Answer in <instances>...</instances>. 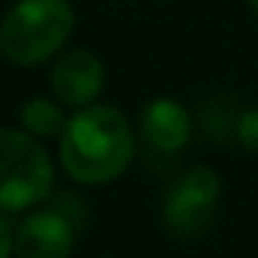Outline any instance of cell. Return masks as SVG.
<instances>
[{"label": "cell", "instance_id": "277c9868", "mask_svg": "<svg viewBox=\"0 0 258 258\" xmlns=\"http://www.w3.org/2000/svg\"><path fill=\"white\" fill-rule=\"evenodd\" d=\"M219 177L210 168H192L189 174L174 183V189L165 198V225L177 237L201 234L219 204Z\"/></svg>", "mask_w": 258, "mask_h": 258}, {"label": "cell", "instance_id": "52a82bcc", "mask_svg": "<svg viewBox=\"0 0 258 258\" xmlns=\"http://www.w3.org/2000/svg\"><path fill=\"white\" fill-rule=\"evenodd\" d=\"M141 135H144V141L153 150L174 153V150H180L189 141L192 117L177 99L159 96V99L147 102L144 111H141Z\"/></svg>", "mask_w": 258, "mask_h": 258}, {"label": "cell", "instance_id": "8992f818", "mask_svg": "<svg viewBox=\"0 0 258 258\" xmlns=\"http://www.w3.org/2000/svg\"><path fill=\"white\" fill-rule=\"evenodd\" d=\"M105 87V66L90 51H69L51 69V90L57 102L84 108Z\"/></svg>", "mask_w": 258, "mask_h": 258}, {"label": "cell", "instance_id": "ba28073f", "mask_svg": "<svg viewBox=\"0 0 258 258\" xmlns=\"http://www.w3.org/2000/svg\"><path fill=\"white\" fill-rule=\"evenodd\" d=\"M21 126L36 138H51V135L63 132L66 120L57 102H51L45 96H36V99H27L21 105Z\"/></svg>", "mask_w": 258, "mask_h": 258}, {"label": "cell", "instance_id": "7a4b0ae2", "mask_svg": "<svg viewBox=\"0 0 258 258\" xmlns=\"http://www.w3.org/2000/svg\"><path fill=\"white\" fill-rule=\"evenodd\" d=\"M75 27L69 0H18L0 21V51L15 66L54 57Z\"/></svg>", "mask_w": 258, "mask_h": 258}, {"label": "cell", "instance_id": "30bf717a", "mask_svg": "<svg viewBox=\"0 0 258 258\" xmlns=\"http://www.w3.org/2000/svg\"><path fill=\"white\" fill-rule=\"evenodd\" d=\"M15 252V231L9 225V219L0 213V258H9Z\"/></svg>", "mask_w": 258, "mask_h": 258}, {"label": "cell", "instance_id": "6da1fadb", "mask_svg": "<svg viewBox=\"0 0 258 258\" xmlns=\"http://www.w3.org/2000/svg\"><path fill=\"white\" fill-rule=\"evenodd\" d=\"M132 156L135 135L114 105H84L60 132V165L75 183H111L129 168Z\"/></svg>", "mask_w": 258, "mask_h": 258}, {"label": "cell", "instance_id": "8fae6325", "mask_svg": "<svg viewBox=\"0 0 258 258\" xmlns=\"http://www.w3.org/2000/svg\"><path fill=\"white\" fill-rule=\"evenodd\" d=\"M249 6H252V9L258 12V0H249Z\"/></svg>", "mask_w": 258, "mask_h": 258}, {"label": "cell", "instance_id": "3957f363", "mask_svg": "<svg viewBox=\"0 0 258 258\" xmlns=\"http://www.w3.org/2000/svg\"><path fill=\"white\" fill-rule=\"evenodd\" d=\"M54 189V162L27 129L0 126V213H18Z\"/></svg>", "mask_w": 258, "mask_h": 258}, {"label": "cell", "instance_id": "5b68a950", "mask_svg": "<svg viewBox=\"0 0 258 258\" xmlns=\"http://www.w3.org/2000/svg\"><path fill=\"white\" fill-rule=\"evenodd\" d=\"M75 225L60 207L36 210L15 231V258H69Z\"/></svg>", "mask_w": 258, "mask_h": 258}, {"label": "cell", "instance_id": "9c48e42d", "mask_svg": "<svg viewBox=\"0 0 258 258\" xmlns=\"http://www.w3.org/2000/svg\"><path fill=\"white\" fill-rule=\"evenodd\" d=\"M237 138H240L243 147H249V150L258 153V108H249L246 114H240V120H237Z\"/></svg>", "mask_w": 258, "mask_h": 258}]
</instances>
